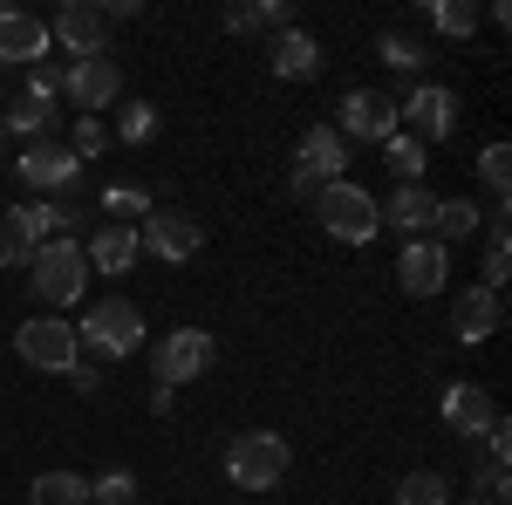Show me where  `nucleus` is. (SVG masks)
I'll use <instances>...</instances> for the list:
<instances>
[{"mask_svg": "<svg viewBox=\"0 0 512 505\" xmlns=\"http://www.w3.org/2000/svg\"><path fill=\"white\" fill-rule=\"evenodd\" d=\"M315 219L342 239V246H369V239L383 233L376 198L362 192V185H349V178H335V185H321V192H315Z\"/></svg>", "mask_w": 512, "mask_h": 505, "instance_id": "nucleus-1", "label": "nucleus"}, {"mask_svg": "<svg viewBox=\"0 0 512 505\" xmlns=\"http://www.w3.org/2000/svg\"><path fill=\"white\" fill-rule=\"evenodd\" d=\"M287 437H274V430H246V437H233L226 444V478H233L239 492H274L280 478H287Z\"/></svg>", "mask_w": 512, "mask_h": 505, "instance_id": "nucleus-2", "label": "nucleus"}, {"mask_svg": "<svg viewBox=\"0 0 512 505\" xmlns=\"http://www.w3.org/2000/svg\"><path fill=\"white\" fill-rule=\"evenodd\" d=\"M28 287H35L48 308L82 301V287H89V260H82L76 239H48V246H35V260H28Z\"/></svg>", "mask_w": 512, "mask_h": 505, "instance_id": "nucleus-3", "label": "nucleus"}, {"mask_svg": "<svg viewBox=\"0 0 512 505\" xmlns=\"http://www.w3.org/2000/svg\"><path fill=\"white\" fill-rule=\"evenodd\" d=\"M76 335H82L96 355L123 362V355L144 349V308H137V301H123V294H110V301H89V321H76Z\"/></svg>", "mask_w": 512, "mask_h": 505, "instance_id": "nucleus-4", "label": "nucleus"}, {"mask_svg": "<svg viewBox=\"0 0 512 505\" xmlns=\"http://www.w3.org/2000/svg\"><path fill=\"white\" fill-rule=\"evenodd\" d=\"M14 355L28 362V369H48V376H69L82 362V335L76 321H62V314H41L28 328H14Z\"/></svg>", "mask_w": 512, "mask_h": 505, "instance_id": "nucleus-5", "label": "nucleus"}, {"mask_svg": "<svg viewBox=\"0 0 512 505\" xmlns=\"http://www.w3.org/2000/svg\"><path fill=\"white\" fill-rule=\"evenodd\" d=\"M212 362H219V342H212L205 328H171V335H158V342H151V376H158V389L198 383Z\"/></svg>", "mask_w": 512, "mask_h": 505, "instance_id": "nucleus-6", "label": "nucleus"}, {"mask_svg": "<svg viewBox=\"0 0 512 505\" xmlns=\"http://www.w3.org/2000/svg\"><path fill=\"white\" fill-rule=\"evenodd\" d=\"M396 130L417 137V144H444V137L458 130V96H451L444 82H417V89L396 103Z\"/></svg>", "mask_w": 512, "mask_h": 505, "instance_id": "nucleus-7", "label": "nucleus"}, {"mask_svg": "<svg viewBox=\"0 0 512 505\" xmlns=\"http://www.w3.org/2000/svg\"><path fill=\"white\" fill-rule=\"evenodd\" d=\"M342 144H390L396 137V103L383 89H349L342 96V117H335Z\"/></svg>", "mask_w": 512, "mask_h": 505, "instance_id": "nucleus-8", "label": "nucleus"}, {"mask_svg": "<svg viewBox=\"0 0 512 505\" xmlns=\"http://www.w3.org/2000/svg\"><path fill=\"white\" fill-rule=\"evenodd\" d=\"M48 41H62L76 62H96V55H110V14H103L96 0H69V7L48 21Z\"/></svg>", "mask_w": 512, "mask_h": 505, "instance_id": "nucleus-9", "label": "nucleus"}, {"mask_svg": "<svg viewBox=\"0 0 512 505\" xmlns=\"http://www.w3.org/2000/svg\"><path fill=\"white\" fill-rule=\"evenodd\" d=\"M137 246H144V253H158V260H192L198 246H205V226H198L192 212L151 205V212H144V226H137Z\"/></svg>", "mask_w": 512, "mask_h": 505, "instance_id": "nucleus-10", "label": "nucleus"}, {"mask_svg": "<svg viewBox=\"0 0 512 505\" xmlns=\"http://www.w3.org/2000/svg\"><path fill=\"white\" fill-rule=\"evenodd\" d=\"M349 171V144L335 137V123H315L308 137H301V164H294V192L308 198V192H321V185H335Z\"/></svg>", "mask_w": 512, "mask_h": 505, "instance_id": "nucleus-11", "label": "nucleus"}, {"mask_svg": "<svg viewBox=\"0 0 512 505\" xmlns=\"http://www.w3.org/2000/svg\"><path fill=\"white\" fill-rule=\"evenodd\" d=\"M444 280H451V253H444L437 239H403V253H396V287H403L410 301H431V294H444Z\"/></svg>", "mask_w": 512, "mask_h": 505, "instance_id": "nucleus-12", "label": "nucleus"}, {"mask_svg": "<svg viewBox=\"0 0 512 505\" xmlns=\"http://www.w3.org/2000/svg\"><path fill=\"white\" fill-rule=\"evenodd\" d=\"M62 96L76 103L82 117H96V110H110L123 96V69L110 62V55H96V62H69L62 69Z\"/></svg>", "mask_w": 512, "mask_h": 505, "instance_id": "nucleus-13", "label": "nucleus"}, {"mask_svg": "<svg viewBox=\"0 0 512 505\" xmlns=\"http://www.w3.org/2000/svg\"><path fill=\"white\" fill-rule=\"evenodd\" d=\"M14 171H21V185H28V192H76L82 157L69 151V144H48V137H41V144H28V151H21V164H14Z\"/></svg>", "mask_w": 512, "mask_h": 505, "instance_id": "nucleus-14", "label": "nucleus"}, {"mask_svg": "<svg viewBox=\"0 0 512 505\" xmlns=\"http://www.w3.org/2000/svg\"><path fill=\"white\" fill-rule=\"evenodd\" d=\"M444 424H451V437H465V444H472V437L485 444L492 430L506 424V410H499L478 383H451L444 389Z\"/></svg>", "mask_w": 512, "mask_h": 505, "instance_id": "nucleus-15", "label": "nucleus"}, {"mask_svg": "<svg viewBox=\"0 0 512 505\" xmlns=\"http://www.w3.org/2000/svg\"><path fill=\"white\" fill-rule=\"evenodd\" d=\"M14 62H48V21L41 14H21V7H0V69Z\"/></svg>", "mask_w": 512, "mask_h": 505, "instance_id": "nucleus-16", "label": "nucleus"}, {"mask_svg": "<svg viewBox=\"0 0 512 505\" xmlns=\"http://www.w3.org/2000/svg\"><path fill=\"white\" fill-rule=\"evenodd\" d=\"M499 321H506V308H499L492 287H465V294L451 301V328H458V342H492Z\"/></svg>", "mask_w": 512, "mask_h": 505, "instance_id": "nucleus-17", "label": "nucleus"}, {"mask_svg": "<svg viewBox=\"0 0 512 505\" xmlns=\"http://www.w3.org/2000/svg\"><path fill=\"white\" fill-rule=\"evenodd\" d=\"M376 212H383V226H396L403 239H431V212H437V198L424 192V185H396V192L383 198Z\"/></svg>", "mask_w": 512, "mask_h": 505, "instance_id": "nucleus-18", "label": "nucleus"}, {"mask_svg": "<svg viewBox=\"0 0 512 505\" xmlns=\"http://www.w3.org/2000/svg\"><path fill=\"white\" fill-rule=\"evenodd\" d=\"M137 253H144V246H137V226H96L89 246H82V260H89L96 273H130Z\"/></svg>", "mask_w": 512, "mask_h": 505, "instance_id": "nucleus-19", "label": "nucleus"}, {"mask_svg": "<svg viewBox=\"0 0 512 505\" xmlns=\"http://www.w3.org/2000/svg\"><path fill=\"white\" fill-rule=\"evenodd\" d=\"M274 76H280V82H308V76H321V48H315V35H301V28H280V35H274Z\"/></svg>", "mask_w": 512, "mask_h": 505, "instance_id": "nucleus-20", "label": "nucleus"}, {"mask_svg": "<svg viewBox=\"0 0 512 505\" xmlns=\"http://www.w3.org/2000/svg\"><path fill=\"white\" fill-rule=\"evenodd\" d=\"M28 505H89V478H76V471H35Z\"/></svg>", "mask_w": 512, "mask_h": 505, "instance_id": "nucleus-21", "label": "nucleus"}, {"mask_svg": "<svg viewBox=\"0 0 512 505\" xmlns=\"http://www.w3.org/2000/svg\"><path fill=\"white\" fill-rule=\"evenodd\" d=\"M478 219H485V212H478L472 198H437L431 239H437V246H444V239H472V233H478Z\"/></svg>", "mask_w": 512, "mask_h": 505, "instance_id": "nucleus-22", "label": "nucleus"}, {"mask_svg": "<svg viewBox=\"0 0 512 505\" xmlns=\"http://www.w3.org/2000/svg\"><path fill=\"white\" fill-rule=\"evenodd\" d=\"M376 62H390L396 76H424V62H431V48H424V41H410V35H383L376 41Z\"/></svg>", "mask_w": 512, "mask_h": 505, "instance_id": "nucleus-23", "label": "nucleus"}, {"mask_svg": "<svg viewBox=\"0 0 512 505\" xmlns=\"http://www.w3.org/2000/svg\"><path fill=\"white\" fill-rule=\"evenodd\" d=\"M478 21H485V14H478L472 0H437V7H431V28H437V35H451V41L478 35Z\"/></svg>", "mask_w": 512, "mask_h": 505, "instance_id": "nucleus-24", "label": "nucleus"}, {"mask_svg": "<svg viewBox=\"0 0 512 505\" xmlns=\"http://www.w3.org/2000/svg\"><path fill=\"white\" fill-rule=\"evenodd\" d=\"M383 157H390L396 185H424V144H417V137H403V130H396L390 144H383Z\"/></svg>", "mask_w": 512, "mask_h": 505, "instance_id": "nucleus-25", "label": "nucleus"}, {"mask_svg": "<svg viewBox=\"0 0 512 505\" xmlns=\"http://www.w3.org/2000/svg\"><path fill=\"white\" fill-rule=\"evenodd\" d=\"M506 267H512V239H506V219H492V233H485V280L478 287H506Z\"/></svg>", "mask_w": 512, "mask_h": 505, "instance_id": "nucleus-26", "label": "nucleus"}, {"mask_svg": "<svg viewBox=\"0 0 512 505\" xmlns=\"http://www.w3.org/2000/svg\"><path fill=\"white\" fill-rule=\"evenodd\" d=\"M396 505H451V485H444L437 471H410V478L396 485Z\"/></svg>", "mask_w": 512, "mask_h": 505, "instance_id": "nucleus-27", "label": "nucleus"}, {"mask_svg": "<svg viewBox=\"0 0 512 505\" xmlns=\"http://www.w3.org/2000/svg\"><path fill=\"white\" fill-rule=\"evenodd\" d=\"M478 178L492 185V198H499V219H506V185H512V151H506V144H485V157H478Z\"/></svg>", "mask_w": 512, "mask_h": 505, "instance_id": "nucleus-28", "label": "nucleus"}, {"mask_svg": "<svg viewBox=\"0 0 512 505\" xmlns=\"http://www.w3.org/2000/svg\"><path fill=\"white\" fill-rule=\"evenodd\" d=\"M103 212H110V226H130V219L151 212V198L137 192V185H110V192H103Z\"/></svg>", "mask_w": 512, "mask_h": 505, "instance_id": "nucleus-29", "label": "nucleus"}, {"mask_svg": "<svg viewBox=\"0 0 512 505\" xmlns=\"http://www.w3.org/2000/svg\"><path fill=\"white\" fill-rule=\"evenodd\" d=\"M137 499V478H130V471H103V478H96V485H89V505H130Z\"/></svg>", "mask_w": 512, "mask_h": 505, "instance_id": "nucleus-30", "label": "nucleus"}, {"mask_svg": "<svg viewBox=\"0 0 512 505\" xmlns=\"http://www.w3.org/2000/svg\"><path fill=\"white\" fill-rule=\"evenodd\" d=\"M117 137L123 144H151V137H158V110H151V103H130L117 117Z\"/></svg>", "mask_w": 512, "mask_h": 505, "instance_id": "nucleus-31", "label": "nucleus"}, {"mask_svg": "<svg viewBox=\"0 0 512 505\" xmlns=\"http://www.w3.org/2000/svg\"><path fill=\"white\" fill-rule=\"evenodd\" d=\"M21 96H28V103H41V110H55V96H62V69H55V62H35Z\"/></svg>", "mask_w": 512, "mask_h": 505, "instance_id": "nucleus-32", "label": "nucleus"}, {"mask_svg": "<svg viewBox=\"0 0 512 505\" xmlns=\"http://www.w3.org/2000/svg\"><path fill=\"white\" fill-rule=\"evenodd\" d=\"M48 117H55V110H41V103H28V96H21V103L7 110V130H14V137H28V144H41Z\"/></svg>", "mask_w": 512, "mask_h": 505, "instance_id": "nucleus-33", "label": "nucleus"}, {"mask_svg": "<svg viewBox=\"0 0 512 505\" xmlns=\"http://www.w3.org/2000/svg\"><path fill=\"white\" fill-rule=\"evenodd\" d=\"M28 260H35V246L21 239L14 219H0V267H28Z\"/></svg>", "mask_w": 512, "mask_h": 505, "instance_id": "nucleus-34", "label": "nucleus"}, {"mask_svg": "<svg viewBox=\"0 0 512 505\" xmlns=\"http://www.w3.org/2000/svg\"><path fill=\"white\" fill-rule=\"evenodd\" d=\"M103 144H110V130H103L96 117H76V144H69V151H76V157H96Z\"/></svg>", "mask_w": 512, "mask_h": 505, "instance_id": "nucleus-35", "label": "nucleus"}, {"mask_svg": "<svg viewBox=\"0 0 512 505\" xmlns=\"http://www.w3.org/2000/svg\"><path fill=\"white\" fill-rule=\"evenodd\" d=\"M226 35H260V0H233L226 7Z\"/></svg>", "mask_w": 512, "mask_h": 505, "instance_id": "nucleus-36", "label": "nucleus"}, {"mask_svg": "<svg viewBox=\"0 0 512 505\" xmlns=\"http://www.w3.org/2000/svg\"><path fill=\"white\" fill-rule=\"evenodd\" d=\"M451 505H492V499H485V492H472V499H451Z\"/></svg>", "mask_w": 512, "mask_h": 505, "instance_id": "nucleus-37", "label": "nucleus"}]
</instances>
